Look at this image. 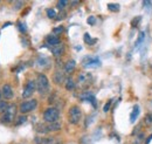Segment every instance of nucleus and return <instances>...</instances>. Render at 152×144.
<instances>
[{"instance_id": "f257e3e1", "label": "nucleus", "mask_w": 152, "mask_h": 144, "mask_svg": "<svg viewBox=\"0 0 152 144\" xmlns=\"http://www.w3.org/2000/svg\"><path fill=\"white\" fill-rule=\"evenodd\" d=\"M82 120V110L78 106H72L68 111V121L70 124H78Z\"/></svg>"}, {"instance_id": "f03ea898", "label": "nucleus", "mask_w": 152, "mask_h": 144, "mask_svg": "<svg viewBox=\"0 0 152 144\" xmlns=\"http://www.w3.org/2000/svg\"><path fill=\"white\" fill-rule=\"evenodd\" d=\"M37 89L41 95H45L49 91V80L45 74H39L37 79Z\"/></svg>"}, {"instance_id": "7ed1b4c3", "label": "nucleus", "mask_w": 152, "mask_h": 144, "mask_svg": "<svg viewBox=\"0 0 152 144\" xmlns=\"http://www.w3.org/2000/svg\"><path fill=\"white\" fill-rule=\"evenodd\" d=\"M58 117H60V111L55 107H49V108L46 109L45 112H43V121L49 123V124L57 122Z\"/></svg>"}, {"instance_id": "20e7f679", "label": "nucleus", "mask_w": 152, "mask_h": 144, "mask_svg": "<svg viewBox=\"0 0 152 144\" xmlns=\"http://www.w3.org/2000/svg\"><path fill=\"white\" fill-rule=\"evenodd\" d=\"M17 111H18V108H17L15 104H10L7 110L4 112L2 117H1L2 122L4 123H11V122H13L15 120V117H17Z\"/></svg>"}, {"instance_id": "39448f33", "label": "nucleus", "mask_w": 152, "mask_h": 144, "mask_svg": "<svg viewBox=\"0 0 152 144\" xmlns=\"http://www.w3.org/2000/svg\"><path fill=\"white\" fill-rule=\"evenodd\" d=\"M37 107H38V101L35 98H32V100L22 102L19 107V111L22 115H25V114H28V112L33 111Z\"/></svg>"}, {"instance_id": "423d86ee", "label": "nucleus", "mask_w": 152, "mask_h": 144, "mask_svg": "<svg viewBox=\"0 0 152 144\" xmlns=\"http://www.w3.org/2000/svg\"><path fill=\"white\" fill-rule=\"evenodd\" d=\"M37 89V81H33V80H29L27 81V83L25 84L23 90H22V97L23 98H29Z\"/></svg>"}, {"instance_id": "0eeeda50", "label": "nucleus", "mask_w": 152, "mask_h": 144, "mask_svg": "<svg viewBox=\"0 0 152 144\" xmlns=\"http://www.w3.org/2000/svg\"><path fill=\"white\" fill-rule=\"evenodd\" d=\"M82 63L86 68H97L101 67V60L97 56H86L82 60Z\"/></svg>"}, {"instance_id": "6e6552de", "label": "nucleus", "mask_w": 152, "mask_h": 144, "mask_svg": "<svg viewBox=\"0 0 152 144\" xmlns=\"http://www.w3.org/2000/svg\"><path fill=\"white\" fill-rule=\"evenodd\" d=\"M1 95H2L4 98H6V100L13 98V96H14L13 88H12L10 84H4V86H2V89H1Z\"/></svg>"}, {"instance_id": "1a4fd4ad", "label": "nucleus", "mask_w": 152, "mask_h": 144, "mask_svg": "<svg viewBox=\"0 0 152 144\" xmlns=\"http://www.w3.org/2000/svg\"><path fill=\"white\" fill-rule=\"evenodd\" d=\"M91 75L89 73H81L78 75V83L81 86H88L89 83H91Z\"/></svg>"}, {"instance_id": "9d476101", "label": "nucleus", "mask_w": 152, "mask_h": 144, "mask_svg": "<svg viewBox=\"0 0 152 144\" xmlns=\"http://www.w3.org/2000/svg\"><path fill=\"white\" fill-rule=\"evenodd\" d=\"M46 42H47V45H49L50 47H54V46H57V45L61 43L60 37L56 35H54V34L47 36V37H46Z\"/></svg>"}, {"instance_id": "9b49d317", "label": "nucleus", "mask_w": 152, "mask_h": 144, "mask_svg": "<svg viewBox=\"0 0 152 144\" xmlns=\"http://www.w3.org/2000/svg\"><path fill=\"white\" fill-rule=\"evenodd\" d=\"M53 81L56 83V84H62L64 81H66V77H64V73H62L61 71H57L54 73L53 75Z\"/></svg>"}, {"instance_id": "f8f14e48", "label": "nucleus", "mask_w": 152, "mask_h": 144, "mask_svg": "<svg viewBox=\"0 0 152 144\" xmlns=\"http://www.w3.org/2000/svg\"><path fill=\"white\" fill-rule=\"evenodd\" d=\"M52 53L54 56H62L63 53H64V46L62 45V43H60V45H57V46H54V47H52Z\"/></svg>"}, {"instance_id": "ddd939ff", "label": "nucleus", "mask_w": 152, "mask_h": 144, "mask_svg": "<svg viewBox=\"0 0 152 144\" xmlns=\"http://www.w3.org/2000/svg\"><path fill=\"white\" fill-rule=\"evenodd\" d=\"M75 67H76L75 60H69L64 65V72L67 73V74H70V73H73L75 71Z\"/></svg>"}, {"instance_id": "4468645a", "label": "nucleus", "mask_w": 152, "mask_h": 144, "mask_svg": "<svg viewBox=\"0 0 152 144\" xmlns=\"http://www.w3.org/2000/svg\"><path fill=\"white\" fill-rule=\"evenodd\" d=\"M138 115H139V107H138V106H134L132 109V112H131V115H130V122H131V123H134V122H136Z\"/></svg>"}, {"instance_id": "2eb2a0df", "label": "nucleus", "mask_w": 152, "mask_h": 144, "mask_svg": "<svg viewBox=\"0 0 152 144\" xmlns=\"http://www.w3.org/2000/svg\"><path fill=\"white\" fill-rule=\"evenodd\" d=\"M43 144H61L58 137H47L43 140Z\"/></svg>"}, {"instance_id": "dca6fc26", "label": "nucleus", "mask_w": 152, "mask_h": 144, "mask_svg": "<svg viewBox=\"0 0 152 144\" xmlns=\"http://www.w3.org/2000/svg\"><path fill=\"white\" fill-rule=\"evenodd\" d=\"M47 129H48V132L49 131H58L61 129V123L58 122H55V123H50L47 126Z\"/></svg>"}, {"instance_id": "f3484780", "label": "nucleus", "mask_w": 152, "mask_h": 144, "mask_svg": "<svg viewBox=\"0 0 152 144\" xmlns=\"http://www.w3.org/2000/svg\"><path fill=\"white\" fill-rule=\"evenodd\" d=\"M83 39H84V42L88 43V45H94L95 42H97V39H91V36H90L89 33H86Z\"/></svg>"}, {"instance_id": "a211bd4d", "label": "nucleus", "mask_w": 152, "mask_h": 144, "mask_svg": "<svg viewBox=\"0 0 152 144\" xmlns=\"http://www.w3.org/2000/svg\"><path fill=\"white\" fill-rule=\"evenodd\" d=\"M75 88V82L73 81V79H67L66 80V89L73 90Z\"/></svg>"}, {"instance_id": "6ab92c4d", "label": "nucleus", "mask_w": 152, "mask_h": 144, "mask_svg": "<svg viewBox=\"0 0 152 144\" xmlns=\"http://www.w3.org/2000/svg\"><path fill=\"white\" fill-rule=\"evenodd\" d=\"M46 13H47V17L49 19H56V17H57L55 10H53V8H47Z\"/></svg>"}, {"instance_id": "aec40b11", "label": "nucleus", "mask_w": 152, "mask_h": 144, "mask_svg": "<svg viewBox=\"0 0 152 144\" xmlns=\"http://www.w3.org/2000/svg\"><path fill=\"white\" fill-rule=\"evenodd\" d=\"M108 10L111 12H118L119 11V5L118 4H108Z\"/></svg>"}, {"instance_id": "412c9836", "label": "nucleus", "mask_w": 152, "mask_h": 144, "mask_svg": "<svg viewBox=\"0 0 152 144\" xmlns=\"http://www.w3.org/2000/svg\"><path fill=\"white\" fill-rule=\"evenodd\" d=\"M144 37H145V33H144V32H140V33H139V35H138V39L136 40V47H138V46L143 42Z\"/></svg>"}, {"instance_id": "4be33fe9", "label": "nucleus", "mask_w": 152, "mask_h": 144, "mask_svg": "<svg viewBox=\"0 0 152 144\" xmlns=\"http://www.w3.org/2000/svg\"><path fill=\"white\" fill-rule=\"evenodd\" d=\"M144 122H145L146 126H151L152 124V114H146V115H145Z\"/></svg>"}, {"instance_id": "5701e85b", "label": "nucleus", "mask_w": 152, "mask_h": 144, "mask_svg": "<svg viewBox=\"0 0 152 144\" xmlns=\"http://www.w3.org/2000/svg\"><path fill=\"white\" fill-rule=\"evenodd\" d=\"M67 4H68V1H66V0H60V1H57V8L62 11V10L67 6Z\"/></svg>"}, {"instance_id": "b1692460", "label": "nucleus", "mask_w": 152, "mask_h": 144, "mask_svg": "<svg viewBox=\"0 0 152 144\" xmlns=\"http://www.w3.org/2000/svg\"><path fill=\"white\" fill-rule=\"evenodd\" d=\"M10 104H7L5 101H0V112H5Z\"/></svg>"}, {"instance_id": "393cba45", "label": "nucleus", "mask_w": 152, "mask_h": 144, "mask_svg": "<svg viewBox=\"0 0 152 144\" xmlns=\"http://www.w3.org/2000/svg\"><path fill=\"white\" fill-rule=\"evenodd\" d=\"M63 32V27L62 26H60V27H56V28H54L53 29V33H54V35H58V34H61Z\"/></svg>"}, {"instance_id": "a878e982", "label": "nucleus", "mask_w": 152, "mask_h": 144, "mask_svg": "<svg viewBox=\"0 0 152 144\" xmlns=\"http://www.w3.org/2000/svg\"><path fill=\"white\" fill-rule=\"evenodd\" d=\"M111 103H113V100H110V101H108V102L105 103V106H104V108H103V111H104V112H108V111H109V109L111 107Z\"/></svg>"}, {"instance_id": "bb28decb", "label": "nucleus", "mask_w": 152, "mask_h": 144, "mask_svg": "<svg viewBox=\"0 0 152 144\" xmlns=\"http://www.w3.org/2000/svg\"><path fill=\"white\" fill-rule=\"evenodd\" d=\"M87 22H88L89 25L94 26V25L96 24V18H95V17H93V15H91V17H89V18H88V20H87Z\"/></svg>"}, {"instance_id": "cd10ccee", "label": "nucleus", "mask_w": 152, "mask_h": 144, "mask_svg": "<svg viewBox=\"0 0 152 144\" xmlns=\"http://www.w3.org/2000/svg\"><path fill=\"white\" fill-rule=\"evenodd\" d=\"M18 120H19V121H17V123H15V124H17V126H20L21 123H25L27 118H26V116H20Z\"/></svg>"}, {"instance_id": "c85d7f7f", "label": "nucleus", "mask_w": 152, "mask_h": 144, "mask_svg": "<svg viewBox=\"0 0 152 144\" xmlns=\"http://www.w3.org/2000/svg\"><path fill=\"white\" fill-rule=\"evenodd\" d=\"M22 6H23V2H22V1H15V2H14V8H15V10H20Z\"/></svg>"}, {"instance_id": "c756f323", "label": "nucleus", "mask_w": 152, "mask_h": 144, "mask_svg": "<svg viewBox=\"0 0 152 144\" xmlns=\"http://www.w3.org/2000/svg\"><path fill=\"white\" fill-rule=\"evenodd\" d=\"M66 12H61L60 14H57V18H56V20H62V19H64L66 18Z\"/></svg>"}, {"instance_id": "7c9ffc66", "label": "nucleus", "mask_w": 152, "mask_h": 144, "mask_svg": "<svg viewBox=\"0 0 152 144\" xmlns=\"http://www.w3.org/2000/svg\"><path fill=\"white\" fill-rule=\"evenodd\" d=\"M19 28H20V31H21L22 33H26V25H25V24H21V22H19Z\"/></svg>"}, {"instance_id": "2f4dec72", "label": "nucleus", "mask_w": 152, "mask_h": 144, "mask_svg": "<svg viewBox=\"0 0 152 144\" xmlns=\"http://www.w3.org/2000/svg\"><path fill=\"white\" fill-rule=\"evenodd\" d=\"M151 141H152V135L150 136V137H149V138H148V140H146V144H149L150 142H151Z\"/></svg>"}, {"instance_id": "473e14b6", "label": "nucleus", "mask_w": 152, "mask_h": 144, "mask_svg": "<svg viewBox=\"0 0 152 144\" xmlns=\"http://www.w3.org/2000/svg\"><path fill=\"white\" fill-rule=\"evenodd\" d=\"M151 103H152V102H151Z\"/></svg>"}]
</instances>
